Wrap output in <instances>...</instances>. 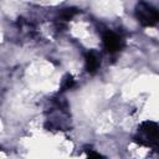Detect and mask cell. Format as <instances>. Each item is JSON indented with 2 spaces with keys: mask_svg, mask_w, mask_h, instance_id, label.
Returning a JSON list of instances; mask_svg holds the SVG:
<instances>
[{
  "mask_svg": "<svg viewBox=\"0 0 159 159\" xmlns=\"http://www.w3.org/2000/svg\"><path fill=\"white\" fill-rule=\"evenodd\" d=\"M135 16L143 26H154L159 24V10L145 1H139L137 4Z\"/></svg>",
  "mask_w": 159,
  "mask_h": 159,
  "instance_id": "obj_2",
  "label": "cell"
},
{
  "mask_svg": "<svg viewBox=\"0 0 159 159\" xmlns=\"http://www.w3.org/2000/svg\"><path fill=\"white\" fill-rule=\"evenodd\" d=\"M135 142L159 152V125L153 122H144L138 127Z\"/></svg>",
  "mask_w": 159,
  "mask_h": 159,
  "instance_id": "obj_1",
  "label": "cell"
},
{
  "mask_svg": "<svg viewBox=\"0 0 159 159\" xmlns=\"http://www.w3.org/2000/svg\"><path fill=\"white\" fill-rule=\"evenodd\" d=\"M72 86H73V78H72L71 76H66V77H63L62 83H61V88H62V91H65V89H70Z\"/></svg>",
  "mask_w": 159,
  "mask_h": 159,
  "instance_id": "obj_6",
  "label": "cell"
},
{
  "mask_svg": "<svg viewBox=\"0 0 159 159\" xmlns=\"http://www.w3.org/2000/svg\"><path fill=\"white\" fill-rule=\"evenodd\" d=\"M103 45L108 52L114 53L123 48L124 41L119 35H117L112 31H107L103 34Z\"/></svg>",
  "mask_w": 159,
  "mask_h": 159,
  "instance_id": "obj_3",
  "label": "cell"
},
{
  "mask_svg": "<svg viewBox=\"0 0 159 159\" xmlns=\"http://www.w3.org/2000/svg\"><path fill=\"white\" fill-rule=\"evenodd\" d=\"M76 14H77V10H76V9H73V7H67V9H63L60 15H61V17H62L65 21H67V20L72 19Z\"/></svg>",
  "mask_w": 159,
  "mask_h": 159,
  "instance_id": "obj_5",
  "label": "cell"
},
{
  "mask_svg": "<svg viewBox=\"0 0 159 159\" xmlns=\"http://www.w3.org/2000/svg\"><path fill=\"white\" fill-rule=\"evenodd\" d=\"M99 67V57L96 52L91 51L86 55V70L89 73H94Z\"/></svg>",
  "mask_w": 159,
  "mask_h": 159,
  "instance_id": "obj_4",
  "label": "cell"
}]
</instances>
